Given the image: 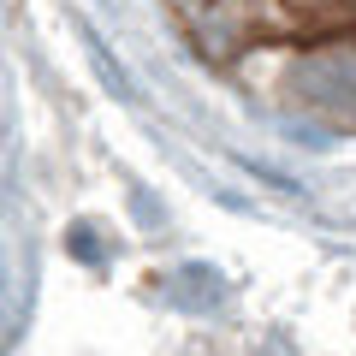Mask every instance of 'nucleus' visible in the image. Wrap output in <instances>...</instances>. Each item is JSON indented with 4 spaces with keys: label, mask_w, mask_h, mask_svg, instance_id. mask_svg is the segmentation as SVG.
Returning a JSON list of instances; mask_svg holds the SVG:
<instances>
[{
    "label": "nucleus",
    "mask_w": 356,
    "mask_h": 356,
    "mask_svg": "<svg viewBox=\"0 0 356 356\" xmlns=\"http://www.w3.org/2000/svg\"><path fill=\"white\" fill-rule=\"evenodd\" d=\"M297 89H303L309 107H332V113H350V119H356V54H339V60L303 65Z\"/></svg>",
    "instance_id": "1"
},
{
    "label": "nucleus",
    "mask_w": 356,
    "mask_h": 356,
    "mask_svg": "<svg viewBox=\"0 0 356 356\" xmlns=\"http://www.w3.org/2000/svg\"><path fill=\"white\" fill-rule=\"evenodd\" d=\"M65 243H72L83 261H95V255H102V250H95V232H89V226H72V238H65Z\"/></svg>",
    "instance_id": "2"
}]
</instances>
